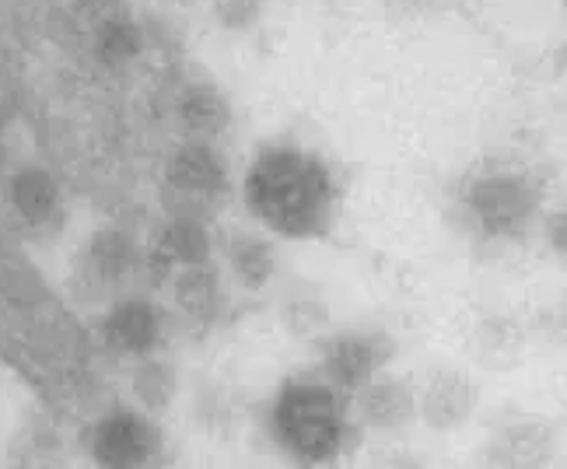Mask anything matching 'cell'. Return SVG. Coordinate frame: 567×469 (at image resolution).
<instances>
[{"mask_svg": "<svg viewBox=\"0 0 567 469\" xmlns=\"http://www.w3.org/2000/svg\"><path fill=\"white\" fill-rule=\"evenodd\" d=\"M547 242H550V249L560 256V260H567V207H560V210H554V215L547 218Z\"/></svg>", "mask_w": 567, "mask_h": 469, "instance_id": "22", "label": "cell"}, {"mask_svg": "<svg viewBox=\"0 0 567 469\" xmlns=\"http://www.w3.org/2000/svg\"><path fill=\"white\" fill-rule=\"evenodd\" d=\"M264 428L280 459L295 469H337L361 438L354 399L319 372L280 382L264 414Z\"/></svg>", "mask_w": 567, "mask_h": 469, "instance_id": "2", "label": "cell"}, {"mask_svg": "<svg viewBox=\"0 0 567 469\" xmlns=\"http://www.w3.org/2000/svg\"><path fill=\"white\" fill-rule=\"evenodd\" d=\"M554 462H557V441L536 420L508 424L487 445L491 469H554Z\"/></svg>", "mask_w": 567, "mask_h": 469, "instance_id": "16", "label": "cell"}, {"mask_svg": "<svg viewBox=\"0 0 567 469\" xmlns=\"http://www.w3.org/2000/svg\"><path fill=\"white\" fill-rule=\"evenodd\" d=\"M84 452L95 469H165L168 438L155 414L116 403L89 420Z\"/></svg>", "mask_w": 567, "mask_h": 469, "instance_id": "6", "label": "cell"}, {"mask_svg": "<svg viewBox=\"0 0 567 469\" xmlns=\"http://www.w3.org/2000/svg\"><path fill=\"white\" fill-rule=\"evenodd\" d=\"M158 197L168 218L214 221L231 197V161L221 144L176 140L162 158Z\"/></svg>", "mask_w": 567, "mask_h": 469, "instance_id": "4", "label": "cell"}, {"mask_svg": "<svg viewBox=\"0 0 567 469\" xmlns=\"http://www.w3.org/2000/svg\"><path fill=\"white\" fill-rule=\"evenodd\" d=\"M11 144H8V137H4V131H0V183H4V176L11 173Z\"/></svg>", "mask_w": 567, "mask_h": 469, "instance_id": "25", "label": "cell"}, {"mask_svg": "<svg viewBox=\"0 0 567 469\" xmlns=\"http://www.w3.org/2000/svg\"><path fill=\"white\" fill-rule=\"evenodd\" d=\"M270 0H207L210 21L228 35H252L264 25Z\"/></svg>", "mask_w": 567, "mask_h": 469, "instance_id": "20", "label": "cell"}, {"mask_svg": "<svg viewBox=\"0 0 567 469\" xmlns=\"http://www.w3.org/2000/svg\"><path fill=\"white\" fill-rule=\"evenodd\" d=\"M168 312L172 323H179L189 333H210L221 326L228 312V288L225 273L210 263H193L168 273Z\"/></svg>", "mask_w": 567, "mask_h": 469, "instance_id": "11", "label": "cell"}, {"mask_svg": "<svg viewBox=\"0 0 567 469\" xmlns=\"http://www.w3.org/2000/svg\"><path fill=\"white\" fill-rule=\"evenodd\" d=\"M280 323L288 326L295 336H316L326 330V309H322L319 298L298 294V298H288V302H284Z\"/></svg>", "mask_w": 567, "mask_h": 469, "instance_id": "21", "label": "cell"}, {"mask_svg": "<svg viewBox=\"0 0 567 469\" xmlns=\"http://www.w3.org/2000/svg\"><path fill=\"white\" fill-rule=\"evenodd\" d=\"M144 277V242L134 228L120 221H105L89 231L78 246L71 288L84 305H109L113 298L137 291Z\"/></svg>", "mask_w": 567, "mask_h": 469, "instance_id": "5", "label": "cell"}, {"mask_svg": "<svg viewBox=\"0 0 567 469\" xmlns=\"http://www.w3.org/2000/svg\"><path fill=\"white\" fill-rule=\"evenodd\" d=\"M130 393H134V403L141 410L162 417L172 407L176 393H179L176 365H172V361L162 357V354L134 361V372H130Z\"/></svg>", "mask_w": 567, "mask_h": 469, "instance_id": "19", "label": "cell"}, {"mask_svg": "<svg viewBox=\"0 0 567 469\" xmlns=\"http://www.w3.org/2000/svg\"><path fill=\"white\" fill-rule=\"evenodd\" d=\"M476 386L460 372H434L417 396V414L434 431H455L476 410Z\"/></svg>", "mask_w": 567, "mask_h": 469, "instance_id": "17", "label": "cell"}, {"mask_svg": "<svg viewBox=\"0 0 567 469\" xmlns=\"http://www.w3.org/2000/svg\"><path fill=\"white\" fill-rule=\"evenodd\" d=\"M71 8L89 14V18H99L105 11H116V8H126V0H71Z\"/></svg>", "mask_w": 567, "mask_h": 469, "instance_id": "23", "label": "cell"}, {"mask_svg": "<svg viewBox=\"0 0 567 469\" xmlns=\"http://www.w3.org/2000/svg\"><path fill=\"white\" fill-rule=\"evenodd\" d=\"M354 417L361 431H400L403 424L417 417V393L403 378L375 375L368 386H361L354 396Z\"/></svg>", "mask_w": 567, "mask_h": 469, "instance_id": "15", "label": "cell"}, {"mask_svg": "<svg viewBox=\"0 0 567 469\" xmlns=\"http://www.w3.org/2000/svg\"><path fill=\"white\" fill-rule=\"evenodd\" d=\"M455 221L476 246L505 249L522 242L543 210V179L536 168L494 158L470 168L455 186Z\"/></svg>", "mask_w": 567, "mask_h": 469, "instance_id": "3", "label": "cell"}, {"mask_svg": "<svg viewBox=\"0 0 567 469\" xmlns=\"http://www.w3.org/2000/svg\"><path fill=\"white\" fill-rule=\"evenodd\" d=\"M392 336L385 330H340L319 344V375L340 393L354 396L392 361Z\"/></svg>", "mask_w": 567, "mask_h": 469, "instance_id": "9", "label": "cell"}, {"mask_svg": "<svg viewBox=\"0 0 567 469\" xmlns=\"http://www.w3.org/2000/svg\"><path fill=\"white\" fill-rule=\"evenodd\" d=\"M168 330H172V312L162 309L155 298L130 291L102 305L95 340L109 357L134 365V361L162 354V347L168 344Z\"/></svg>", "mask_w": 567, "mask_h": 469, "instance_id": "7", "label": "cell"}, {"mask_svg": "<svg viewBox=\"0 0 567 469\" xmlns=\"http://www.w3.org/2000/svg\"><path fill=\"white\" fill-rule=\"evenodd\" d=\"M151 50V35H147V21L134 14L130 8L105 11L92 18L89 25V56L99 71L105 74H123L147 56Z\"/></svg>", "mask_w": 567, "mask_h": 469, "instance_id": "14", "label": "cell"}, {"mask_svg": "<svg viewBox=\"0 0 567 469\" xmlns=\"http://www.w3.org/2000/svg\"><path fill=\"white\" fill-rule=\"evenodd\" d=\"M375 469H424L417 459H410V456H389V459H382Z\"/></svg>", "mask_w": 567, "mask_h": 469, "instance_id": "24", "label": "cell"}, {"mask_svg": "<svg viewBox=\"0 0 567 469\" xmlns=\"http://www.w3.org/2000/svg\"><path fill=\"white\" fill-rule=\"evenodd\" d=\"M214 260V231L200 218H162L144 246V281L165 284L172 270L210 263Z\"/></svg>", "mask_w": 567, "mask_h": 469, "instance_id": "12", "label": "cell"}, {"mask_svg": "<svg viewBox=\"0 0 567 469\" xmlns=\"http://www.w3.org/2000/svg\"><path fill=\"white\" fill-rule=\"evenodd\" d=\"M214 256H221L225 273L246 294H264L277 281V246L274 234H267L264 228H225L221 234H214Z\"/></svg>", "mask_w": 567, "mask_h": 469, "instance_id": "13", "label": "cell"}, {"mask_svg": "<svg viewBox=\"0 0 567 469\" xmlns=\"http://www.w3.org/2000/svg\"><path fill=\"white\" fill-rule=\"evenodd\" d=\"M168 119L179 140L221 144L235 126V105L214 77L183 74L168 92Z\"/></svg>", "mask_w": 567, "mask_h": 469, "instance_id": "10", "label": "cell"}, {"mask_svg": "<svg viewBox=\"0 0 567 469\" xmlns=\"http://www.w3.org/2000/svg\"><path fill=\"white\" fill-rule=\"evenodd\" d=\"M8 469H68L63 438L50 420H29L8 445Z\"/></svg>", "mask_w": 567, "mask_h": 469, "instance_id": "18", "label": "cell"}, {"mask_svg": "<svg viewBox=\"0 0 567 469\" xmlns=\"http://www.w3.org/2000/svg\"><path fill=\"white\" fill-rule=\"evenodd\" d=\"M8 252H11V249L4 246V239H0V263H4V260H8Z\"/></svg>", "mask_w": 567, "mask_h": 469, "instance_id": "26", "label": "cell"}, {"mask_svg": "<svg viewBox=\"0 0 567 469\" xmlns=\"http://www.w3.org/2000/svg\"><path fill=\"white\" fill-rule=\"evenodd\" d=\"M238 189L256 228L274 239L316 242L337 228L343 183L333 161L309 144H259Z\"/></svg>", "mask_w": 567, "mask_h": 469, "instance_id": "1", "label": "cell"}, {"mask_svg": "<svg viewBox=\"0 0 567 469\" xmlns=\"http://www.w3.org/2000/svg\"><path fill=\"white\" fill-rule=\"evenodd\" d=\"M0 204H4L8 221L29 234V239H47L56 234L68 221V194L50 165L21 161L0 183Z\"/></svg>", "mask_w": 567, "mask_h": 469, "instance_id": "8", "label": "cell"}]
</instances>
